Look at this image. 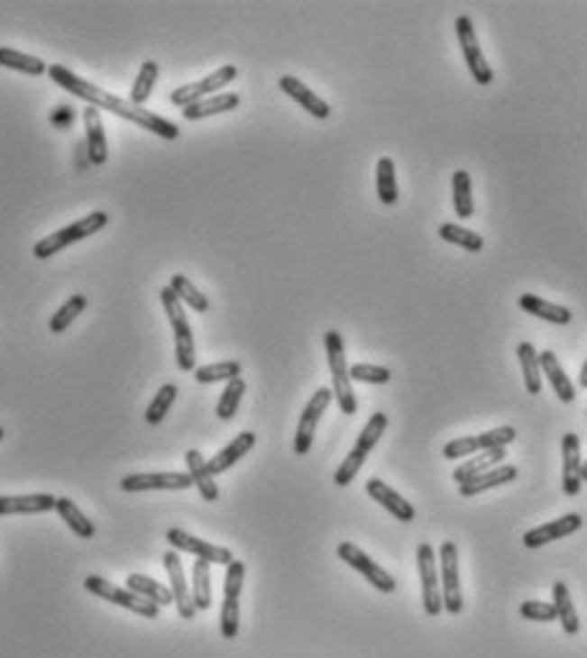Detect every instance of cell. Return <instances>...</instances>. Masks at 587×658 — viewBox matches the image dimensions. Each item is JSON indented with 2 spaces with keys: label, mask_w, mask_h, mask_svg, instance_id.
<instances>
[{
  "label": "cell",
  "mask_w": 587,
  "mask_h": 658,
  "mask_svg": "<svg viewBox=\"0 0 587 658\" xmlns=\"http://www.w3.org/2000/svg\"><path fill=\"white\" fill-rule=\"evenodd\" d=\"M46 75L51 77L60 87H64L67 92H72V95L79 97V100H85L87 105L97 107V110H110L113 115L128 120V123H136L138 128H143V131H149V133H156L159 138H164V141H177V138H179L181 131L177 128V123L161 118V115L151 113L146 107L133 105L131 100H123L118 95H110V92L103 90V87H97V85H92L87 79L77 77L72 69H67V67H61V64H51Z\"/></svg>",
  "instance_id": "1"
},
{
  "label": "cell",
  "mask_w": 587,
  "mask_h": 658,
  "mask_svg": "<svg viewBox=\"0 0 587 658\" xmlns=\"http://www.w3.org/2000/svg\"><path fill=\"white\" fill-rule=\"evenodd\" d=\"M161 306H164L166 316H169V324L174 329V352H177V365H179L184 373H192L195 370L197 362V352H195V332H192V324L187 319V312H184V304L179 301V297L166 286L161 288Z\"/></svg>",
  "instance_id": "2"
},
{
  "label": "cell",
  "mask_w": 587,
  "mask_h": 658,
  "mask_svg": "<svg viewBox=\"0 0 587 658\" xmlns=\"http://www.w3.org/2000/svg\"><path fill=\"white\" fill-rule=\"evenodd\" d=\"M325 350H327V362H330L332 373V393H335V401L340 404V411L345 416H353L358 411V398H355V390H353V380H350V368H347L345 360V343H343V334L330 329L325 334Z\"/></svg>",
  "instance_id": "3"
},
{
  "label": "cell",
  "mask_w": 587,
  "mask_h": 658,
  "mask_svg": "<svg viewBox=\"0 0 587 658\" xmlns=\"http://www.w3.org/2000/svg\"><path fill=\"white\" fill-rule=\"evenodd\" d=\"M105 224H107V212L100 210L90 212L87 217H82V220L67 224V227H61L57 233H51V235H46V238L39 240V242L33 245V258L46 260V258H51L54 253H61L64 248H69V245L79 242V240L92 238V235L100 233Z\"/></svg>",
  "instance_id": "4"
},
{
  "label": "cell",
  "mask_w": 587,
  "mask_h": 658,
  "mask_svg": "<svg viewBox=\"0 0 587 658\" xmlns=\"http://www.w3.org/2000/svg\"><path fill=\"white\" fill-rule=\"evenodd\" d=\"M386 426H389V416L381 414V411H376V414L368 419V424L362 426L361 436H358V442H355V447L350 449V454L343 460V464L335 470V485L345 488V485H350V482L355 480V475L361 472V467L365 464V460H368V454L373 452V447L378 444V439H381L383 432H386Z\"/></svg>",
  "instance_id": "5"
},
{
  "label": "cell",
  "mask_w": 587,
  "mask_h": 658,
  "mask_svg": "<svg viewBox=\"0 0 587 658\" xmlns=\"http://www.w3.org/2000/svg\"><path fill=\"white\" fill-rule=\"evenodd\" d=\"M439 584H442V605L450 615H460L465 608L463 584H460V556L452 541L439 546Z\"/></svg>",
  "instance_id": "6"
},
{
  "label": "cell",
  "mask_w": 587,
  "mask_h": 658,
  "mask_svg": "<svg viewBox=\"0 0 587 658\" xmlns=\"http://www.w3.org/2000/svg\"><path fill=\"white\" fill-rule=\"evenodd\" d=\"M85 589H87L90 595H95V598L107 599V602H113V605H118V608H125V610H131V613L141 615V617H149V620L159 617V605H156V602L141 598V595L131 592V589L115 587V584H110L107 580H103V577H97V574L85 577Z\"/></svg>",
  "instance_id": "7"
},
{
  "label": "cell",
  "mask_w": 587,
  "mask_h": 658,
  "mask_svg": "<svg viewBox=\"0 0 587 658\" xmlns=\"http://www.w3.org/2000/svg\"><path fill=\"white\" fill-rule=\"evenodd\" d=\"M417 567H419V582H422V605L424 613L429 617H437L445 605H442V584H439L437 553L429 541H422L417 546Z\"/></svg>",
  "instance_id": "8"
},
{
  "label": "cell",
  "mask_w": 587,
  "mask_h": 658,
  "mask_svg": "<svg viewBox=\"0 0 587 658\" xmlns=\"http://www.w3.org/2000/svg\"><path fill=\"white\" fill-rule=\"evenodd\" d=\"M454 33H457V41H460V49H463V57H465V64L467 69H470V75H472V79H475L478 85H482V87L491 85V82H493V69H491V64H488L481 44H478L475 26H472L470 15H457V21H454Z\"/></svg>",
  "instance_id": "9"
},
{
  "label": "cell",
  "mask_w": 587,
  "mask_h": 658,
  "mask_svg": "<svg viewBox=\"0 0 587 658\" xmlns=\"http://www.w3.org/2000/svg\"><path fill=\"white\" fill-rule=\"evenodd\" d=\"M238 77V67L235 64H225V67H220V69H215L212 75H207L205 79H199V82H192V85H184V87H177V90L169 95V100L174 103L177 107H189L199 103V100H205L207 95L217 90H225L227 85L233 82Z\"/></svg>",
  "instance_id": "10"
},
{
  "label": "cell",
  "mask_w": 587,
  "mask_h": 658,
  "mask_svg": "<svg viewBox=\"0 0 587 658\" xmlns=\"http://www.w3.org/2000/svg\"><path fill=\"white\" fill-rule=\"evenodd\" d=\"M337 556L345 562L347 567H353L358 574H362L368 582L373 584L376 587L378 592H383V595H391L393 589H396V580H393L391 574L386 571V569L381 567V564H376L371 556L365 552H361L355 544H350V541H345V544H340L337 546Z\"/></svg>",
  "instance_id": "11"
},
{
  "label": "cell",
  "mask_w": 587,
  "mask_h": 658,
  "mask_svg": "<svg viewBox=\"0 0 587 658\" xmlns=\"http://www.w3.org/2000/svg\"><path fill=\"white\" fill-rule=\"evenodd\" d=\"M332 398H335L332 388H319L315 390V396H312V398L307 401V406H304L299 426H297V436H294V452H297L299 457H304V454L312 449L316 424L322 419V414L327 411V406L332 404Z\"/></svg>",
  "instance_id": "12"
},
{
  "label": "cell",
  "mask_w": 587,
  "mask_h": 658,
  "mask_svg": "<svg viewBox=\"0 0 587 658\" xmlns=\"http://www.w3.org/2000/svg\"><path fill=\"white\" fill-rule=\"evenodd\" d=\"M166 541L174 546V552H187L192 553L195 559H205V562H210V564H223L227 567L235 556L230 549L225 546H217V544H210V541H202L192 536V534H187V531H181V528H169L166 531Z\"/></svg>",
  "instance_id": "13"
},
{
  "label": "cell",
  "mask_w": 587,
  "mask_h": 658,
  "mask_svg": "<svg viewBox=\"0 0 587 658\" xmlns=\"http://www.w3.org/2000/svg\"><path fill=\"white\" fill-rule=\"evenodd\" d=\"M195 482L189 472H141L121 480L123 493H149V490H189Z\"/></svg>",
  "instance_id": "14"
},
{
  "label": "cell",
  "mask_w": 587,
  "mask_h": 658,
  "mask_svg": "<svg viewBox=\"0 0 587 658\" xmlns=\"http://www.w3.org/2000/svg\"><path fill=\"white\" fill-rule=\"evenodd\" d=\"M580 525H582V518L577 516V513H567V516H562V518H555V521H549V524H542L537 525V528H531L524 534V546L527 549H539V546H546V544H552V541L557 539H564V536H570L574 531H580Z\"/></svg>",
  "instance_id": "15"
},
{
  "label": "cell",
  "mask_w": 587,
  "mask_h": 658,
  "mask_svg": "<svg viewBox=\"0 0 587 658\" xmlns=\"http://www.w3.org/2000/svg\"><path fill=\"white\" fill-rule=\"evenodd\" d=\"M164 567L166 574H169V582H171V595H174V602H177V610L184 620H192L197 615L195 599H192V592L187 587V577H184V567H181V559L177 552H166L164 553Z\"/></svg>",
  "instance_id": "16"
},
{
  "label": "cell",
  "mask_w": 587,
  "mask_h": 658,
  "mask_svg": "<svg viewBox=\"0 0 587 658\" xmlns=\"http://www.w3.org/2000/svg\"><path fill=\"white\" fill-rule=\"evenodd\" d=\"M582 460H580V436L567 432L562 436V490L567 498H574L582 488Z\"/></svg>",
  "instance_id": "17"
},
{
  "label": "cell",
  "mask_w": 587,
  "mask_h": 658,
  "mask_svg": "<svg viewBox=\"0 0 587 658\" xmlns=\"http://www.w3.org/2000/svg\"><path fill=\"white\" fill-rule=\"evenodd\" d=\"M365 493L371 495L378 506H383V508L389 510L393 518H399V521H404V524H411V521L417 518V510H414V506L408 503L407 498H401V495L396 493L393 488H389L383 480H378V478L368 480Z\"/></svg>",
  "instance_id": "18"
},
{
  "label": "cell",
  "mask_w": 587,
  "mask_h": 658,
  "mask_svg": "<svg viewBox=\"0 0 587 658\" xmlns=\"http://www.w3.org/2000/svg\"><path fill=\"white\" fill-rule=\"evenodd\" d=\"M279 87L287 92L289 97H291L297 105L304 107L309 115H315V118H319V120L330 118V113H332L330 105H327V103H325V100H322L316 92L309 90V87H307L301 79H297V77H291V75L281 77V79H279Z\"/></svg>",
  "instance_id": "19"
},
{
  "label": "cell",
  "mask_w": 587,
  "mask_h": 658,
  "mask_svg": "<svg viewBox=\"0 0 587 658\" xmlns=\"http://www.w3.org/2000/svg\"><path fill=\"white\" fill-rule=\"evenodd\" d=\"M57 508V498L49 493L0 495V516H29Z\"/></svg>",
  "instance_id": "20"
},
{
  "label": "cell",
  "mask_w": 587,
  "mask_h": 658,
  "mask_svg": "<svg viewBox=\"0 0 587 658\" xmlns=\"http://www.w3.org/2000/svg\"><path fill=\"white\" fill-rule=\"evenodd\" d=\"M85 143H87V159L90 164L103 166L107 161V141L103 118L97 107H85Z\"/></svg>",
  "instance_id": "21"
},
{
  "label": "cell",
  "mask_w": 587,
  "mask_h": 658,
  "mask_svg": "<svg viewBox=\"0 0 587 658\" xmlns=\"http://www.w3.org/2000/svg\"><path fill=\"white\" fill-rule=\"evenodd\" d=\"M518 475V470L513 467V464H498L493 470H488V472H482L478 478L467 480L463 485H457V490L463 498H475V495L485 493V490H493V488H500V485H509L513 482Z\"/></svg>",
  "instance_id": "22"
},
{
  "label": "cell",
  "mask_w": 587,
  "mask_h": 658,
  "mask_svg": "<svg viewBox=\"0 0 587 658\" xmlns=\"http://www.w3.org/2000/svg\"><path fill=\"white\" fill-rule=\"evenodd\" d=\"M539 362H542V375H546V380H549L552 390L557 393L559 401L562 404H573L577 398V388H574L573 380L567 378L564 368L559 365L557 355L552 350H544V352H539Z\"/></svg>",
  "instance_id": "23"
},
{
  "label": "cell",
  "mask_w": 587,
  "mask_h": 658,
  "mask_svg": "<svg viewBox=\"0 0 587 658\" xmlns=\"http://www.w3.org/2000/svg\"><path fill=\"white\" fill-rule=\"evenodd\" d=\"M503 460H506V447L482 449L481 454H472V457H467L463 464H457L454 472H452V480H454L457 485H463L467 480L478 478L482 472H488V470H493L498 464H503Z\"/></svg>",
  "instance_id": "24"
},
{
  "label": "cell",
  "mask_w": 587,
  "mask_h": 658,
  "mask_svg": "<svg viewBox=\"0 0 587 658\" xmlns=\"http://www.w3.org/2000/svg\"><path fill=\"white\" fill-rule=\"evenodd\" d=\"M253 447H256V434H253V432H241V434L235 436L225 449H220L210 462H207L210 464V472L212 475H223V472L230 470L233 464L241 462L243 457H245Z\"/></svg>",
  "instance_id": "25"
},
{
  "label": "cell",
  "mask_w": 587,
  "mask_h": 658,
  "mask_svg": "<svg viewBox=\"0 0 587 658\" xmlns=\"http://www.w3.org/2000/svg\"><path fill=\"white\" fill-rule=\"evenodd\" d=\"M184 460H187L189 478H192V482L197 485L199 495H202L207 503H215V500L220 498V488H217V482H215V475L210 472V464H207V460H205V457H202L197 449H189Z\"/></svg>",
  "instance_id": "26"
},
{
  "label": "cell",
  "mask_w": 587,
  "mask_h": 658,
  "mask_svg": "<svg viewBox=\"0 0 587 658\" xmlns=\"http://www.w3.org/2000/svg\"><path fill=\"white\" fill-rule=\"evenodd\" d=\"M518 306L527 312V315H534L544 319V322H552V324H570L573 322V312L567 306H559V304H552V301L542 299V297H534V294H521L518 297Z\"/></svg>",
  "instance_id": "27"
},
{
  "label": "cell",
  "mask_w": 587,
  "mask_h": 658,
  "mask_svg": "<svg viewBox=\"0 0 587 658\" xmlns=\"http://www.w3.org/2000/svg\"><path fill=\"white\" fill-rule=\"evenodd\" d=\"M238 105H241V97L235 92H217V95L205 97V100H199L195 105L184 107L181 115H184V120H202L210 118V115H220V113H230Z\"/></svg>",
  "instance_id": "28"
},
{
  "label": "cell",
  "mask_w": 587,
  "mask_h": 658,
  "mask_svg": "<svg viewBox=\"0 0 587 658\" xmlns=\"http://www.w3.org/2000/svg\"><path fill=\"white\" fill-rule=\"evenodd\" d=\"M516 355L521 362V370H524V386L531 396H539L542 393V362H539V352L531 343H521L516 347Z\"/></svg>",
  "instance_id": "29"
},
{
  "label": "cell",
  "mask_w": 587,
  "mask_h": 658,
  "mask_svg": "<svg viewBox=\"0 0 587 658\" xmlns=\"http://www.w3.org/2000/svg\"><path fill=\"white\" fill-rule=\"evenodd\" d=\"M0 67L15 69V72H21V75H31V77H41L49 72V64H44L39 57L23 54V51H18V49H11V46H0Z\"/></svg>",
  "instance_id": "30"
},
{
  "label": "cell",
  "mask_w": 587,
  "mask_h": 658,
  "mask_svg": "<svg viewBox=\"0 0 587 658\" xmlns=\"http://www.w3.org/2000/svg\"><path fill=\"white\" fill-rule=\"evenodd\" d=\"M452 207L460 220H467L475 215V205H472V181L467 171H454L452 174Z\"/></svg>",
  "instance_id": "31"
},
{
  "label": "cell",
  "mask_w": 587,
  "mask_h": 658,
  "mask_svg": "<svg viewBox=\"0 0 587 658\" xmlns=\"http://www.w3.org/2000/svg\"><path fill=\"white\" fill-rule=\"evenodd\" d=\"M376 192L383 205L399 202V181H396V164L391 156H381L376 164Z\"/></svg>",
  "instance_id": "32"
},
{
  "label": "cell",
  "mask_w": 587,
  "mask_h": 658,
  "mask_svg": "<svg viewBox=\"0 0 587 658\" xmlns=\"http://www.w3.org/2000/svg\"><path fill=\"white\" fill-rule=\"evenodd\" d=\"M54 510L60 513L61 521L75 531V536H79V539H92V536H95V524H92L82 510L77 508L75 500H69V498H57V508Z\"/></svg>",
  "instance_id": "33"
},
{
  "label": "cell",
  "mask_w": 587,
  "mask_h": 658,
  "mask_svg": "<svg viewBox=\"0 0 587 658\" xmlns=\"http://www.w3.org/2000/svg\"><path fill=\"white\" fill-rule=\"evenodd\" d=\"M169 288L179 297L181 304H187L189 309H195L197 315H205V312H210V299L197 288L184 273H174L171 276V284H169Z\"/></svg>",
  "instance_id": "34"
},
{
  "label": "cell",
  "mask_w": 587,
  "mask_h": 658,
  "mask_svg": "<svg viewBox=\"0 0 587 658\" xmlns=\"http://www.w3.org/2000/svg\"><path fill=\"white\" fill-rule=\"evenodd\" d=\"M128 589L131 592H136L141 598L151 599V602H156L159 608H164V605H171L174 602V595H171V589H166L164 584H159L156 580H151L146 574H128Z\"/></svg>",
  "instance_id": "35"
},
{
  "label": "cell",
  "mask_w": 587,
  "mask_h": 658,
  "mask_svg": "<svg viewBox=\"0 0 587 658\" xmlns=\"http://www.w3.org/2000/svg\"><path fill=\"white\" fill-rule=\"evenodd\" d=\"M552 605H555V610H557V620L562 623V630H564L567 635H577L580 620H577V610H574L573 605V595H570V589H567V584L564 582L555 584V599H552Z\"/></svg>",
  "instance_id": "36"
},
{
  "label": "cell",
  "mask_w": 587,
  "mask_h": 658,
  "mask_svg": "<svg viewBox=\"0 0 587 658\" xmlns=\"http://www.w3.org/2000/svg\"><path fill=\"white\" fill-rule=\"evenodd\" d=\"M439 238L445 240V242L457 245V248H463L467 253H481L482 248H485L482 235L472 233V230H467L463 224H452V223L439 224Z\"/></svg>",
  "instance_id": "37"
},
{
  "label": "cell",
  "mask_w": 587,
  "mask_h": 658,
  "mask_svg": "<svg viewBox=\"0 0 587 658\" xmlns=\"http://www.w3.org/2000/svg\"><path fill=\"white\" fill-rule=\"evenodd\" d=\"M192 599L197 610H210L212 605V582H210V562L195 559L192 569Z\"/></svg>",
  "instance_id": "38"
},
{
  "label": "cell",
  "mask_w": 587,
  "mask_h": 658,
  "mask_svg": "<svg viewBox=\"0 0 587 658\" xmlns=\"http://www.w3.org/2000/svg\"><path fill=\"white\" fill-rule=\"evenodd\" d=\"M241 373L243 365L238 360H225V362H212V365H205V368H197L195 380L197 383H205V386L220 383V380L230 383L233 378H241Z\"/></svg>",
  "instance_id": "39"
},
{
  "label": "cell",
  "mask_w": 587,
  "mask_h": 658,
  "mask_svg": "<svg viewBox=\"0 0 587 658\" xmlns=\"http://www.w3.org/2000/svg\"><path fill=\"white\" fill-rule=\"evenodd\" d=\"M156 82H159V64L151 59L143 61L141 69H138L136 82H133V87H131V103L143 107V103L149 100L151 92L156 87Z\"/></svg>",
  "instance_id": "40"
},
{
  "label": "cell",
  "mask_w": 587,
  "mask_h": 658,
  "mask_svg": "<svg viewBox=\"0 0 587 658\" xmlns=\"http://www.w3.org/2000/svg\"><path fill=\"white\" fill-rule=\"evenodd\" d=\"M85 309H87V297H85V294H75V297H69V299L64 301L60 309H57V315L51 316L49 329H51L54 334L67 332L69 324H72V322H75L77 316L82 315Z\"/></svg>",
  "instance_id": "41"
},
{
  "label": "cell",
  "mask_w": 587,
  "mask_h": 658,
  "mask_svg": "<svg viewBox=\"0 0 587 658\" xmlns=\"http://www.w3.org/2000/svg\"><path fill=\"white\" fill-rule=\"evenodd\" d=\"M177 396H179V390H177L174 383H166V386H161V388L156 390L153 401H151L149 408H146V421H149L151 426H156V424H161V421L166 419V414H169V408L174 406Z\"/></svg>",
  "instance_id": "42"
},
{
  "label": "cell",
  "mask_w": 587,
  "mask_h": 658,
  "mask_svg": "<svg viewBox=\"0 0 587 658\" xmlns=\"http://www.w3.org/2000/svg\"><path fill=\"white\" fill-rule=\"evenodd\" d=\"M243 396H245V380L243 378H233L225 386V390L220 393V401H217V416L223 421H230L238 414V406H241Z\"/></svg>",
  "instance_id": "43"
},
{
  "label": "cell",
  "mask_w": 587,
  "mask_h": 658,
  "mask_svg": "<svg viewBox=\"0 0 587 658\" xmlns=\"http://www.w3.org/2000/svg\"><path fill=\"white\" fill-rule=\"evenodd\" d=\"M241 630V599H223V610H220V633L225 641L238 638Z\"/></svg>",
  "instance_id": "44"
},
{
  "label": "cell",
  "mask_w": 587,
  "mask_h": 658,
  "mask_svg": "<svg viewBox=\"0 0 587 658\" xmlns=\"http://www.w3.org/2000/svg\"><path fill=\"white\" fill-rule=\"evenodd\" d=\"M350 380H361V383H371V386H386L391 380V370L381 368V365L355 362L350 368Z\"/></svg>",
  "instance_id": "45"
},
{
  "label": "cell",
  "mask_w": 587,
  "mask_h": 658,
  "mask_svg": "<svg viewBox=\"0 0 587 658\" xmlns=\"http://www.w3.org/2000/svg\"><path fill=\"white\" fill-rule=\"evenodd\" d=\"M518 613L524 620H534V623H552L557 620V610L552 602H542V599H527L521 602Z\"/></svg>",
  "instance_id": "46"
},
{
  "label": "cell",
  "mask_w": 587,
  "mask_h": 658,
  "mask_svg": "<svg viewBox=\"0 0 587 658\" xmlns=\"http://www.w3.org/2000/svg\"><path fill=\"white\" fill-rule=\"evenodd\" d=\"M481 452V442L478 436H460V439H452L445 444L442 449V457L445 460H465V457H472Z\"/></svg>",
  "instance_id": "47"
},
{
  "label": "cell",
  "mask_w": 587,
  "mask_h": 658,
  "mask_svg": "<svg viewBox=\"0 0 587 658\" xmlns=\"http://www.w3.org/2000/svg\"><path fill=\"white\" fill-rule=\"evenodd\" d=\"M243 580H245V564L238 562V559H233V562L227 564L225 571V587H223L225 599H241Z\"/></svg>",
  "instance_id": "48"
},
{
  "label": "cell",
  "mask_w": 587,
  "mask_h": 658,
  "mask_svg": "<svg viewBox=\"0 0 587 658\" xmlns=\"http://www.w3.org/2000/svg\"><path fill=\"white\" fill-rule=\"evenodd\" d=\"M513 439H516V429H513V426H498V429H491V432H482V434H478L481 452L482 449L509 447Z\"/></svg>",
  "instance_id": "49"
},
{
  "label": "cell",
  "mask_w": 587,
  "mask_h": 658,
  "mask_svg": "<svg viewBox=\"0 0 587 658\" xmlns=\"http://www.w3.org/2000/svg\"><path fill=\"white\" fill-rule=\"evenodd\" d=\"M51 123H54L57 128H67V125L72 123V110L67 105L57 107V110L51 113Z\"/></svg>",
  "instance_id": "50"
},
{
  "label": "cell",
  "mask_w": 587,
  "mask_h": 658,
  "mask_svg": "<svg viewBox=\"0 0 587 658\" xmlns=\"http://www.w3.org/2000/svg\"><path fill=\"white\" fill-rule=\"evenodd\" d=\"M580 386L587 388V360H585V365H582V370H580Z\"/></svg>",
  "instance_id": "51"
},
{
  "label": "cell",
  "mask_w": 587,
  "mask_h": 658,
  "mask_svg": "<svg viewBox=\"0 0 587 658\" xmlns=\"http://www.w3.org/2000/svg\"><path fill=\"white\" fill-rule=\"evenodd\" d=\"M580 478H582V482H587V460L582 462V470H580Z\"/></svg>",
  "instance_id": "52"
},
{
  "label": "cell",
  "mask_w": 587,
  "mask_h": 658,
  "mask_svg": "<svg viewBox=\"0 0 587 658\" xmlns=\"http://www.w3.org/2000/svg\"><path fill=\"white\" fill-rule=\"evenodd\" d=\"M3 436H5V432H3V426H0V439H3Z\"/></svg>",
  "instance_id": "53"
}]
</instances>
